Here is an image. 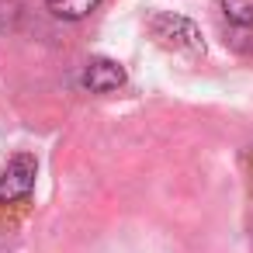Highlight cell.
Wrapping results in <instances>:
<instances>
[{
	"label": "cell",
	"mask_w": 253,
	"mask_h": 253,
	"mask_svg": "<svg viewBox=\"0 0 253 253\" xmlns=\"http://www.w3.org/2000/svg\"><path fill=\"white\" fill-rule=\"evenodd\" d=\"M222 14L232 25L246 28V25H253V0H222Z\"/></svg>",
	"instance_id": "obj_5"
},
{
	"label": "cell",
	"mask_w": 253,
	"mask_h": 253,
	"mask_svg": "<svg viewBox=\"0 0 253 253\" xmlns=\"http://www.w3.org/2000/svg\"><path fill=\"white\" fill-rule=\"evenodd\" d=\"M97 4L101 0H45V7L63 21H84L90 11H97Z\"/></svg>",
	"instance_id": "obj_4"
},
{
	"label": "cell",
	"mask_w": 253,
	"mask_h": 253,
	"mask_svg": "<svg viewBox=\"0 0 253 253\" xmlns=\"http://www.w3.org/2000/svg\"><path fill=\"white\" fill-rule=\"evenodd\" d=\"M35 173H39V163L32 153H18L4 170H0V205H14V201H25L35 187Z\"/></svg>",
	"instance_id": "obj_2"
},
{
	"label": "cell",
	"mask_w": 253,
	"mask_h": 253,
	"mask_svg": "<svg viewBox=\"0 0 253 253\" xmlns=\"http://www.w3.org/2000/svg\"><path fill=\"white\" fill-rule=\"evenodd\" d=\"M149 32H153V39H160V45L177 49V52H201L205 49L198 25L180 18V14H156L149 21Z\"/></svg>",
	"instance_id": "obj_1"
},
{
	"label": "cell",
	"mask_w": 253,
	"mask_h": 253,
	"mask_svg": "<svg viewBox=\"0 0 253 253\" xmlns=\"http://www.w3.org/2000/svg\"><path fill=\"white\" fill-rule=\"evenodd\" d=\"M125 84V70L115 59H90L84 70V87L90 94H111Z\"/></svg>",
	"instance_id": "obj_3"
}]
</instances>
